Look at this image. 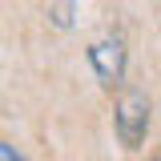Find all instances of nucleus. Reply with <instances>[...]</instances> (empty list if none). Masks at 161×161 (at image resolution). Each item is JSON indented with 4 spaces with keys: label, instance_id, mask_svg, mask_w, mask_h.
<instances>
[{
    "label": "nucleus",
    "instance_id": "nucleus-1",
    "mask_svg": "<svg viewBox=\"0 0 161 161\" xmlns=\"http://www.w3.org/2000/svg\"><path fill=\"white\" fill-rule=\"evenodd\" d=\"M117 137L125 149H141V141H145V129H149V97L137 93V89H129V93H121L117 101Z\"/></svg>",
    "mask_w": 161,
    "mask_h": 161
},
{
    "label": "nucleus",
    "instance_id": "nucleus-2",
    "mask_svg": "<svg viewBox=\"0 0 161 161\" xmlns=\"http://www.w3.org/2000/svg\"><path fill=\"white\" fill-rule=\"evenodd\" d=\"M89 64L97 69V77L105 85H117L125 73V40L121 36H101L89 44Z\"/></svg>",
    "mask_w": 161,
    "mask_h": 161
},
{
    "label": "nucleus",
    "instance_id": "nucleus-3",
    "mask_svg": "<svg viewBox=\"0 0 161 161\" xmlns=\"http://www.w3.org/2000/svg\"><path fill=\"white\" fill-rule=\"evenodd\" d=\"M48 16H53V24L69 28V24H73V4H53V8H48Z\"/></svg>",
    "mask_w": 161,
    "mask_h": 161
},
{
    "label": "nucleus",
    "instance_id": "nucleus-4",
    "mask_svg": "<svg viewBox=\"0 0 161 161\" xmlns=\"http://www.w3.org/2000/svg\"><path fill=\"white\" fill-rule=\"evenodd\" d=\"M0 161H24V157H20V153L8 145V141H0Z\"/></svg>",
    "mask_w": 161,
    "mask_h": 161
}]
</instances>
